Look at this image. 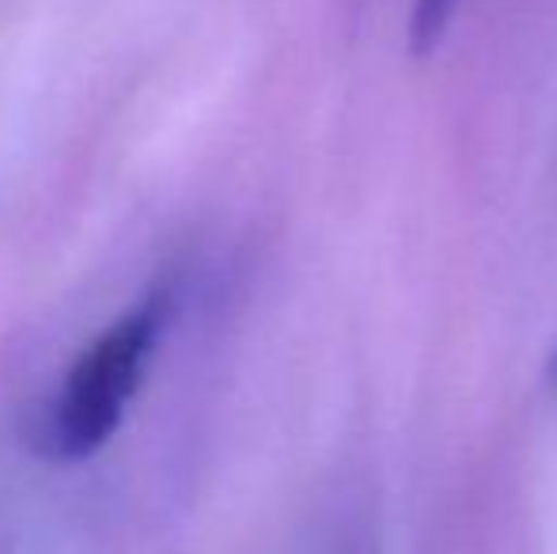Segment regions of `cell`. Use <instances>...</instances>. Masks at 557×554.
<instances>
[{
    "instance_id": "obj_1",
    "label": "cell",
    "mask_w": 557,
    "mask_h": 554,
    "mask_svg": "<svg viewBox=\"0 0 557 554\" xmlns=\"http://www.w3.org/2000/svg\"><path fill=\"white\" fill-rule=\"evenodd\" d=\"M168 316L171 293H148L76 357L38 421V448L46 456L81 464L111 441L145 384Z\"/></svg>"
},
{
    "instance_id": "obj_2",
    "label": "cell",
    "mask_w": 557,
    "mask_h": 554,
    "mask_svg": "<svg viewBox=\"0 0 557 554\" xmlns=\"http://www.w3.org/2000/svg\"><path fill=\"white\" fill-rule=\"evenodd\" d=\"M462 0H418L413 4V20H410V50L418 58L433 53L441 46V38L447 35V23L455 20Z\"/></svg>"
}]
</instances>
